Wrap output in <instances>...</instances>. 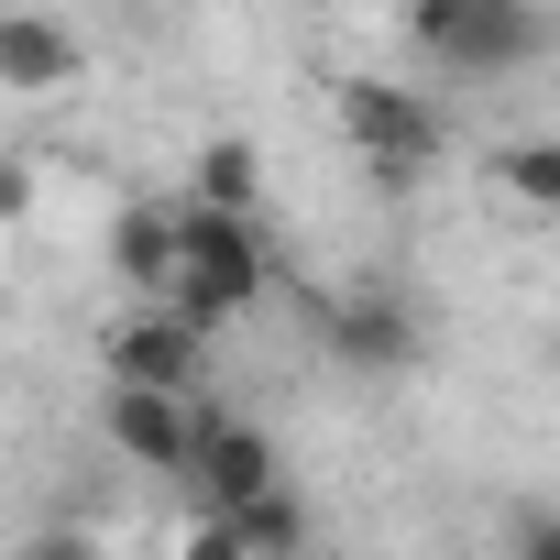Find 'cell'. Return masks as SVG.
I'll use <instances>...</instances> for the list:
<instances>
[{
    "label": "cell",
    "mask_w": 560,
    "mask_h": 560,
    "mask_svg": "<svg viewBox=\"0 0 560 560\" xmlns=\"http://www.w3.org/2000/svg\"><path fill=\"white\" fill-rule=\"evenodd\" d=\"M505 549H516V560H560V505H527Z\"/></svg>",
    "instance_id": "14"
},
{
    "label": "cell",
    "mask_w": 560,
    "mask_h": 560,
    "mask_svg": "<svg viewBox=\"0 0 560 560\" xmlns=\"http://www.w3.org/2000/svg\"><path fill=\"white\" fill-rule=\"evenodd\" d=\"M187 483L209 494V516H242V505H264L275 483V440L253 429V418H198V451H187Z\"/></svg>",
    "instance_id": "6"
},
{
    "label": "cell",
    "mask_w": 560,
    "mask_h": 560,
    "mask_svg": "<svg viewBox=\"0 0 560 560\" xmlns=\"http://www.w3.org/2000/svg\"><path fill=\"white\" fill-rule=\"evenodd\" d=\"M483 176H494V198H505V209H527V220H560V132H505Z\"/></svg>",
    "instance_id": "10"
},
{
    "label": "cell",
    "mask_w": 560,
    "mask_h": 560,
    "mask_svg": "<svg viewBox=\"0 0 560 560\" xmlns=\"http://www.w3.org/2000/svg\"><path fill=\"white\" fill-rule=\"evenodd\" d=\"M341 132H352L374 187H418L451 154V110L429 89H396V78H341Z\"/></svg>",
    "instance_id": "2"
},
{
    "label": "cell",
    "mask_w": 560,
    "mask_h": 560,
    "mask_svg": "<svg viewBox=\"0 0 560 560\" xmlns=\"http://www.w3.org/2000/svg\"><path fill=\"white\" fill-rule=\"evenodd\" d=\"M110 440H121V462H143V472H187V451H198V396H132V385H110Z\"/></svg>",
    "instance_id": "7"
},
{
    "label": "cell",
    "mask_w": 560,
    "mask_h": 560,
    "mask_svg": "<svg viewBox=\"0 0 560 560\" xmlns=\"http://www.w3.org/2000/svg\"><path fill=\"white\" fill-rule=\"evenodd\" d=\"M407 45L451 78H505V67H538L549 56V23L527 0H418L407 12Z\"/></svg>",
    "instance_id": "3"
},
{
    "label": "cell",
    "mask_w": 560,
    "mask_h": 560,
    "mask_svg": "<svg viewBox=\"0 0 560 560\" xmlns=\"http://www.w3.org/2000/svg\"><path fill=\"white\" fill-rule=\"evenodd\" d=\"M165 209H176V287H165L154 308H176L198 341L231 330V319H253L264 287H275L264 220H220V209H187V198H165Z\"/></svg>",
    "instance_id": "1"
},
{
    "label": "cell",
    "mask_w": 560,
    "mask_h": 560,
    "mask_svg": "<svg viewBox=\"0 0 560 560\" xmlns=\"http://www.w3.org/2000/svg\"><path fill=\"white\" fill-rule=\"evenodd\" d=\"M89 67V45L56 12H0V89H67Z\"/></svg>",
    "instance_id": "8"
},
{
    "label": "cell",
    "mask_w": 560,
    "mask_h": 560,
    "mask_svg": "<svg viewBox=\"0 0 560 560\" xmlns=\"http://www.w3.org/2000/svg\"><path fill=\"white\" fill-rule=\"evenodd\" d=\"M319 341H330V363H341V374H407V363L429 352L418 298H407V287H385V275H352V287H330V298H319Z\"/></svg>",
    "instance_id": "4"
},
{
    "label": "cell",
    "mask_w": 560,
    "mask_h": 560,
    "mask_svg": "<svg viewBox=\"0 0 560 560\" xmlns=\"http://www.w3.org/2000/svg\"><path fill=\"white\" fill-rule=\"evenodd\" d=\"M231 538H242V560H298V549H308V505L275 483L264 505H242V516H231Z\"/></svg>",
    "instance_id": "12"
},
{
    "label": "cell",
    "mask_w": 560,
    "mask_h": 560,
    "mask_svg": "<svg viewBox=\"0 0 560 560\" xmlns=\"http://www.w3.org/2000/svg\"><path fill=\"white\" fill-rule=\"evenodd\" d=\"M462 560H516V549H462Z\"/></svg>",
    "instance_id": "17"
},
{
    "label": "cell",
    "mask_w": 560,
    "mask_h": 560,
    "mask_svg": "<svg viewBox=\"0 0 560 560\" xmlns=\"http://www.w3.org/2000/svg\"><path fill=\"white\" fill-rule=\"evenodd\" d=\"M253 198H264V154H253L242 132L198 143V165H187V209H220V220H253Z\"/></svg>",
    "instance_id": "11"
},
{
    "label": "cell",
    "mask_w": 560,
    "mask_h": 560,
    "mask_svg": "<svg viewBox=\"0 0 560 560\" xmlns=\"http://www.w3.org/2000/svg\"><path fill=\"white\" fill-rule=\"evenodd\" d=\"M176 560H242V538H231V516H198V527L176 538Z\"/></svg>",
    "instance_id": "15"
},
{
    "label": "cell",
    "mask_w": 560,
    "mask_h": 560,
    "mask_svg": "<svg viewBox=\"0 0 560 560\" xmlns=\"http://www.w3.org/2000/svg\"><path fill=\"white\" fill-rule=\"evenodd\" d=\"M23 209H34V165L0 154V220H23Z\"/></svg>",
    "instance_id": "16"
},
{
    "label": "cell",
    "mask_w": 560,
    "mask_h": 560,
    "mask_svg": "<svg viewBox=\"0 0 560 560\" xmlns=\"http://www.w3.org/2000/svg\"><path fill=\"white\" fill-rule=\"evenodd\" d=\"M110 385H132V396H198V363H209V341L176 319V308H132V319H110Z\"/></svg>",
    "instance_id": "5"
},
{
    "label": "cell",
    "mask_w": 560,
    "mask_h": 560,
    "mask_svg": "<svg viewBox=\"0 0 560 560\" xmlns=\"http://www.w3.org/2000/svg\"><path fill=\"white\" fill-rule=\"evenodd\" d=\"M110 275L132 287V308H154L165 287H176V209H154V198H132L121 220H110Z\"/></svg>",
    "instance_id": "9"
},
{
    "label": "cell",
    "mask_w": 560,
    "mask_h": 560,
    "mask_svg": "<svg viewBox=\"0 0 560 560\" xmlns=\"http://www.w3.org/2000/svg\"><path fill=\"white\" fill-rule=\"evenodd\" d=\"M12 560H100V538H89V527H34Z\"/></svg>",
    "instance_id": "13"
}]
</instances>
